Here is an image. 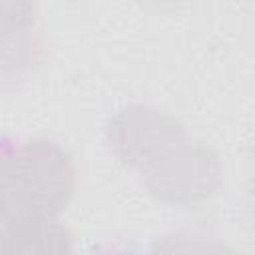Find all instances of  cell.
Returning a JSON list of instances; mask_svg holds the SVG:
<instances>
[{"mask_svg":"<svg viewBox=\"0 0 255 255\" xmlns=\"http://www.w3.org/2000/svg\"><path fill=\"white\" fill-rule=\"evenodd\" d=\"M106 139L124 165L141 171L163 151L187 139V129L179 120L157 108L133 104L110 118Z\"/></svg>","mask_w":255,"mask_h":255,"instance_id":"3957f363","label":"cell"},{"mask_svg":"<svg viewBox=\"0 0 255 255\" xmlns=\"http://www.w3.org/2000/svg\"><path fill=\"white\" fill-rule=\"evenodd\" d=\"M70 249L72 235L58 221L0 231V253H62Z\"/></svg>","mask_w":255,"mask_h":255,"instance_id":"5b68a950","label":"cell"},{"mask_svg":"<svg viewBox=\"0 0 255 255\" xmlns=\"http://www.w3.org/2000/svg\"><path fill=\"white\" fill-rule=\"evenodd\" d=\"M70 153L52 139H28L0 151V225L58 221L74 195Z\"/></svg>","mask_w":255,"mask_h":255,"instance_id":"6da1fadb","label":"cell"},{"mask_svg":"<svg viewBox=\"0 0 255 255\" xmlns=\"http://www.w3.org/2000/svg\"><path fill=\"white\" fill-rule=\"evenodd\" d=\"M40 56L34 0H0V88L26 80Z\"/></svg>","mask_w":255,"mask_h":255,"instance_id":"277c9868","label":"cell"},{"mask_svg":"<svg viewBox=\"0 0 255 255\" xmlns=\"http://www.w3.org/2000/svg\"><path fill=\"white\" fill-rule=\"evenodd\" d=\"M143 187L159 201L177 207H199L223 183L219 157L205 145L187 139L163 151L141 171Z\"/></svg>","mask_w":255,"mask_h":255,"instance_id":"7a4b0ae2","label":"cell"}]
</instances>
